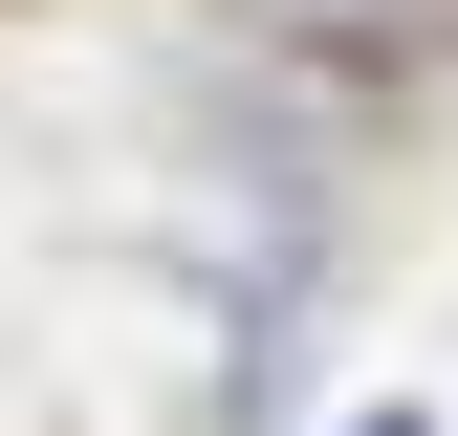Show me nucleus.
Segmentation results:
<instances>
[{"mask_svg":"<svg viewBox=\"0 0 458 436\" xmlns=\"http://www.w3.org/2000/svg\"><path fill=\"white\" fill-rule=\"evenodd\" d=\"M350 436H437V415H415V393H371V415H350Z\"/></svg>","mask_w":458,"mask_h":436,"instance_id":"f03ea898","label":"nucleus"},{"mask_svg":"<svg viewBox=\"0 0 458 436\" xmlns=\"http://www.w3.org/2000/svg\"><path fill=\"white\" fill-rule=\"evenodd\" d=\"M262 22H306V44H437L458 0H262Z\"/></svg>","mask_w":458,"mask_h":436,"instance_id":"f257e3e1","label":"nucleus"}]
</instances>
